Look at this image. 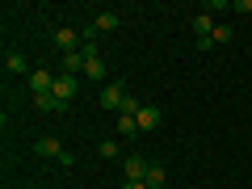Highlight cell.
<instances>
[{
  "label": "cell",
  "instance_id": "cell-17",
  "mask_svg": "<svg viewBox=\"0 0 252 189\" xmlns=\"http://www.w3.org/2000/svg\"><path fill=\"white\" fill-rule=\"evenodd\" d=\"M139 109H143V105H139V101H135V97H126V101H122V109H118V114H126V118H135V114H139Z\"/></svg>",
  "mask_w": 252,
  "mask_h": 189
},
{
  "label": "cell",
  "instance_id": "cell-10",
  "mask_svg": "<svg viewBox=\"0 0 252 189\" xmlns=\"http://www.w3.org/2000/svg\"><path fill=\"white\" fill-rule=\"evenodd\" d=\"M193 34H198V38H215V21H210V13H198V17H193Z\"/></svg>",
  "mask_w": 252,
  "mask_h": 189
},
{
  "label": "cell",
  "instance_id": "cell-5",
  "mask_svg": "<svg viewBox=\"0 0 252 189\" xmlns=\"http://www.w3.org/2000/svg\"><path fill=\"white\" fill-rule=\"evenodd\" d=\"M30 89H34V97H42V93H55V76L46 72V67H38V72H30Z\"/></svg>",
  "mask_w": 252,
  "mask_h": 189
},
{
  "label": "cell",
  "instance_id": "cell-11",
  "mask_svg": "<svg viewBox=\"0 0 252 189\" xmlns=\"http://www.w3.org/2000/svg\"><path fill=\"white\" fill-rule=\"evenodd\" d=\"M26 67H30V63H26V55H17V51H13V55H4V72H9V76H21Z\"/></svg>",
  "mask_w": 252,
  "mask_h": 189
},
{
  "label": "cell",
  "instance_id": "cell-16",
  "mask_svg": "<svg viewBox=\"0 0 252 189\" xmlns=\"http://www.w3.org/2000/svg\"><path fill=\"white\" fill-rule=\"evenodd\" d=\"M231 38H235V30H231V26H215V46L231 42Z\"/></svg>",
  "mask_w": 252,
  "mask_h": 189
},
{
  "label": "cell",
  "instance_id": "cell-14",
  "mask_svg": "<svg viewBox=\"0 0 252 189\" xmlns=\"http://www.w3.org/2000/svg\"><path fill=\"white\" fill-rule=\"evenodd\" d=\"M118 135H122V139H135L139 135V122H135V118H126V114H118Z\"/></svg>",
  "mask_w": 252,
  "mask_h": 189
},
{
  "label": "cell",
  "instance_id": "cell-7",
  "mask_svg": "<svg viewBox=\"0 0 252 189\" xmlns=\"http://www.w3.org/2000/svg\"><path fill=\"white\" fill-rule=\"evenodd\" d=\"M38 156H46V160H59V156H63V143H59V139H51V135L38 139Z\"/></svg>",
  "mask_w": 252,
  "mask_h": 189
},
{
  "label": "cell",
  "instance_id": "cell-2",
  "mask_svg": "<svg viewBox=\"0 0 252 189\" xmlns=\"http://www.w3.org/2000/svg\"><path fill=\"white\" fill-rule=\"evenodd\" d=\"M76 89H80V76H67V72L55 76V101H59L63 109H67V101L76 97Z\"/></svg>",
  "mask_w": 252,
  "mask_h": 189
},
{
  "label": "cell",
  "instance_id": "cell-19",
  "mask_svg": "<svg viewBox=\"0 0 252 189\" xmlns=\"http://www.w3.org/2000/svg\"><path fill=\"white\" fill-rule=\"evenodd\" d=\"M122 189H147V181H126Z\"/></svg>",
  "mask_w": 252,
  "mask_h": 189
},
{
  "label": "cell",
  "instance_id": "cell-3",
  "mask_svg": "<svg viewBox=\"0 0 252 189\" xmlns=\"http://www.w3.org/2000/svg\"><path fill=\"white\" fill-rule=\"evenodd\" d=\"M147 168H152V164H147L143 160V156H126V160H122V172H126V181H147Z\"/></svg>",
  "mask_w": 252,
  "mask_h": 189
},
{
  "label": "cell",
  "instance_id": "cell-12",
  "mask_svg": "<svg viewBox=\"0 0 252 189\" xmlns=\"http://www.w3.org/2000/svg\"><path fill=\"white\" fill-rule=\"evenodd\" d=\"M168 185V172L160 168V164H152V168H147V189H164Z\"/></svg>",
  "mask_w": 252,
  "mask_h": 189
},
{
  "label": "cell",
  "instance_id": "cell-9",
  "mask_svg": "<svg viewBox=\"0 0 252 189\" xmlns=\"http://www.w3.org/2000/svg\"><path fill=\"white\" fill-rule=\"evenodd\" d=\"M93 26H97V34H109V30L122 26V17H118V13H97V21H93Z\"/></svg>",
  "mask_w": 252,
  "mask_h": 189
},
{
  "label": "cell",
  "instance_id": "cell-4",
  "mask_svg": "<svg viewBox=\"0 0 252 189\" xmlns=\"http://www.w3.org/2000/svg\"><path fill=\"white\" fill-rule=\"evenodd\" d=\"M135 122H139V130L147 135V130H156V126L164 122V114H160V105H143V109L135 114Z\"/></svg>",
  "mask_w": 252,
  "mask_h": 189
},
{
  "label": "cell",
  "instance_id": "cell-8",
  "mask_svg": "<svg viewBox=\"0 0 252 189\" xmlns=\"http://www.w3.org/2000/svg\"><path fill=\"white\" fill-rule=\"evenodd\" d=\"M84 63H89V59H84L80 51H72V55H63V72H67V76H80Z\"/></svg>",
  "mask_w": 252,
  "mask_h": 189
},
{
  "label": "cell",
  "instance_id": "cell-18",
  "mask_svg": "<svg viewBox=\"0 0 252 189\" xmlns=\"http://www.w3.org/2000/svg\"><path fill=\"white\" fill-rule=\"evenodd\" d=\"M97 152H101V160H114V156H118V143H109V139H105V143H101Z\"/></svg>",
  "mask_w": 252,
  "mask_h": 189
},
{
  "label": "cell",
  "instance_id": "cell-13",
  "mask_svg": "<svg viewBox=\"0 0 252 189\" xmlns=\"http://www.w3.org/2000/svg\"><path fill=\"white\" fill-rule=\"evenodd\" d=\"M34 105L42 109V114H63V105L55 101V93H42V97H34Z\"/></svg>",
  "mask_w": 252,
  "mask_h": 189
},
{
  "label": "cell",
  "instance_id": "cell-6",
  "mask_svg": "<svg viewBox=\"0 0 252 189\" xmlns=\"http://www.w3.org/2000/svg\"><path fill=\"white\" fill-rule=\"evenodd\" d=\"M76 42H80V34H76L72 26H59V30H55V46H59L63 55H72V51H76Z\"/></svg>",
  "mask_w": 252,
  "mask_h": 189
},
{
  "label": "cell",
  "instance_id": "cell-15",
  "mask_svg": "<svg viewBox=\"0 0 252 189\" xmlns=\"http://www.w3.org/2000/svg\"><path fill=\"white\" fill-rule=\"evenodd\" d=\"M84 76H89V80H105V63H101V59H89V63H84Z\"/></svg>",
  "mask_w": 252,
  "mask_h": 189
},
{
  "label": "cell",
  "instance_id": "cell-1",
  "mask_svg": "<svg viewBox=\"0 0 252 189\" xmlns=\"http://www.w3.org/2000/svg\"><path fill=\"white\" fill-rule=\"evenodd\" d=\"M101 109H109V114H118V109H122V101H126V89H122V84H118V80H109L105 84V89H101Z\"/></svg>",
  "mask_w": 252,
  "mask_h": 189
}]
</instances>
